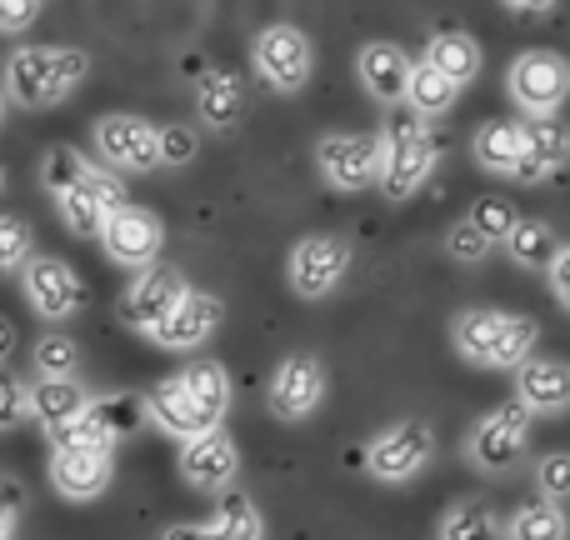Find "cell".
<instances>
[{
    "label": "cell",
    "mask_w": 570,
    "mask_h": 540,
    "mask_svg": "<svg viewBox=\"0 0 570 540\" xmlns=\"http://www.w3.org/2000/svg\"><path fill=\"white\" fill-rule=\"evenodd\" d=\"M86 70H90V56L76 46H26L6 60V90L0 96L26 110H46V106H60L86 80Z\"/></svg>",
    "instance_id": "cell-1"
},
{
    "label": "cell",
    "mask_w": 570,
    "mask_h": 540,
    "mask_svg": "<svg viewBox=\"0 0 570 540\" xmlns=\"http://www.w3.org/2000/svg\"><path fill=\"white\" fill-rule=\"evenodd\" d=\"M375 140H381V176H375L381 190L391 200H411L435 170V136L425 130L421 116H411L405 106H395L391 116H385V130Z\"/></svg>",
    "instance_id": "cell-2"
},
{
    "label": "cell",
    "mask_w": 570,
    "mask_h": 540,
    "mask_svg": "<svg viewBox=\"0 0 570 540\" xmlns=\"http://www.w3.org/2000/svg\"><path fill=\"white\" fill-rule=\"evenodd\" d=\"M535 341H541V325L531 315H505V311H485V305H471V311L455 315V345H461L465 361L475 365H521L535 355Z\"/></svg>",
    "instance_id": "cell-3"
},
{
    "label": "cell",
    "mask_w": 570,
    "mask_h": 540,
    "mask_svg": "<svg viewBox=\"0 0 570 540\" xmlns=\"http://www.w3.org/2000/svg\"><path fill=\"white\" fill-rule=\"evenodd\" d=\"M435 455V431L425 421H401L385 425L371 445H365V471L375 481H411L415 471H425Z\"/></svg>",
    "instance_id": "cell-4"
},
{
    "label": "cell",
    "mask_w": 570,
    "mask_h": 540,
    "mask_svg": "<svg viewBox=\"0 0 570 540\" xmlns=\"http://www.w3.org/2000/svg\"><path fill=\"white\" fill-rule=\"evenodd\" d=\"M56 206H60V220H66L76 236H100V226L126 206V190H120V180L110 176V170L86 166L76 186H66L56 196Z\"/></svg>",
    "instance_id": "cell-5"
},
{
    "label": "cell",
    "mask_w": 570,
    "mask_h": 540,
    "mask_svg": "<svg viewBox=\"0 0 570 540\" xmlns=\"http://www.w3.org/2000/svg\"><path fill=\"white\" fill-rule=\"evenodd\" d=\"M566 86H570V70H566V60L556 56V50H525V56H515L511 96L531 120L551 116V110L566 100Z\"/></svg>",
    "instance_id": "cell-6"
},
{
    "label": "cell",
    "mask_w": 570,
    "mask_h": 540,
    "mask_svg": "<svg viewBox=\"0 0 570 540\" xmlns=\"http://www.w3.org/2000/svg\"><path fill=\"white\" fill-rule=\"evenodd\" d=\"M525 441H531V411L505 401L471 431V461L481 471H511L525 455Z\"/></svg>",
    "instance_id": "cell-7"
},
{
    "label": "cell",
    "mask_w": 570,
    "mask_h": 540,
    "mask_svg": "<svg viewBox=\"0 0 570 540\" xmlns=\"http://www.w3.org/2000/svg\"><path fill=\"white\" fill-rule=\"evenodd\" d=\"M256 70L271 90L291 96L311 80V40L301 26H266L256 36Z\"/></svg>",
    "instance_id": "cell-8"
},
{
    "label": "cell",
    "mask_w": 570,
    "mask_h": 540,
    "mask_svg": "<svg viewBox=\"0 0 570 540\" xmlns=\"http://www.w3.org/2000/svg\"><path fill=\"white\" fill-rule=\"evenodd\" d=\"M160 240H166L160 220L150 216L146 206H130V200L100 226V246H106V256L116 261V266H130L136 275L150 271V261L160 256Z\"/></svg>",
    "instance_id": "cell-9"
},
{
    "label": "cell",
    "mask_w": 570,
    "mask_h": 540,
    "mask_svg": "<svg viewBox=\"0 0 570 540\" xmlns=\"http://www.w3.org/2000/svg\"><path fill=\"white\" fill-rule=\"evenodd\" d=\"M186 291L190 285H186V275H180L176 266H150V271H140L136 281H130L126 301H120V315H126V325L156 335L160 325H166V315L186 301Z\"/></svg>",
    "instance_id": "cell-10"
},
{
    "label": "cell",
    "mask_w": 570,
    "mask_h": 540,
    "mask_svg": "<svg viewBox=\"0 0 570 540\" xmlns=\"http://www.w3.org/2000/svg\"><path fill=\"white\" fill-rule=\"evenodd\" d=\"M351 271V246L341 236H305L301 246L291 251V285L305 301H321Z\"/></svg>",
    "instance_id": "cell-11"
},
{
    "label": "cell",
    "mask_w": 570,
    "mask_h": 540,
    "mask_svg": "<svg viewBox=\"0 0 570 540\" xmlns=\"http://www.w3.org/2000/svg\"><path fill=\"white\" fill-rule=\"evenodd\" d=\"M315 160H321V176L331 180L335 190H365L375 176H381V140L375 136H325L315 146Z\"/></svg>",
    "instance_id": "cell-12"
},
{
    "label": "cell",
    "mask_w": 570,
    "mask_h": 540,
    "mask_svg": "<svg viewBox=\"0 0 570 540\" xmlns=\"http://www.w3.org/2000/svg\"><path fill=\"white\" fill-rule=\"evenodd\" d=\"M26 301L36 305L46 321H66V315L80 311L86 301V285L70 271V261L60 256H30L26 261Z\"/></svg>",
    "instance_id": "cell-13"
},
{
    "label": "cell",
    "mask_w": 570,
    "mask_h": 540,
    "mask_svg": "<svg viewBox=\"0 0 570 540\" xmlns=\"http://www.w3.org/2000/svg\"><path fill=\"white\" fill-rule=\"evenodd\" d=\"M325 401V371L315 355H291L271 375V415L281 421H305L315 415V405Z\"/></svg>",
    "instance_id": "cell-14"
},
{
    "label": "cell",
    "mask_w": 570,
    "mask_h": 540,
    "mask_svg": "<svg viewBox=\"0 0 570 540\" xmlns=\"http://www.w3.org/2000/svg\"><path fill=\"white\" fill-rule=\"evenodd\" d=\"M96 146L116 170H156V126L140 116H100L96 120Z\"/></svg>",
    "instance_id": "cell-15"
},
{
    "label": "cell",
    "mask_w": 570,
    "mask_h": 540,
    "mask_svg": "<svg viewBox=\"0 0 570 540\" xmlns=\"http://www.w3.org/2000/svg\"><path fill=\"white\" fill-rule=\"evenodd\" d=\"M180 471H186V481L196 485V491H226L240 471V451L226 431H206V435H196V441H186Z\"/></svg>",
    "instance_id": "cell-16"
},
{
    "label": "cell",
    "mask_w": 570,
    "mask_h": 540,
    "mask_svg": "<svg viewBox=\"0 0 570 540\" xmlns=\"http://www.w3.org/2000/svg\"><path fill=\"white\" fill-rule=\"evenodd\" d=\"M475 160H481L485 170H495V176H511V180H546V170L531 160V150H525V136L515 120H491V126H481V136H475Z\"/></svg>",
    "instance_id": "cell-17"
},
{
    "label": "cell",
    "mask_w": 570,
    "mask_h": 540,
    "mask_svg": "<svg viewBox=\"0 0 570 540\" xmlns=\"http://www.w3.org/2000/svg\"><path fill=\"white\" fill-rule=\"evenodd\" d=\"M220 315H226V305L216 301V295L206 291H186V301L176 305V311L166 315V325H160L150 341L166 345V351H196V345H206L210 335H216Z\"/></svg>",
    "instance_id": "cell-18"
},
{
    "label": "cell",
    "mask_w": 570,
    "mask_h": 540,
    "mask_svg": "<svg viewBox=\"0 0 570 540\" xmlns=\"http://www.w3.org/2000/svg\"><path fill=\"white\" fill-rule=\"evenodd\" d=\"M116 475V451H56L50 455V485L66 501H90Z\"/></svg>",
    "instance_id": "cell-19"
},
{
    "label": "cell",
    "mask_w": 570,
    "mask_h": 540,
    "mask_svg": "<svg viewBox=\"0 0 570 540\" xmlns=\"http://www.w3.org/2000/svg\"><path fill=\"white\" fill-rule=\"evenodd\" d=\"M176 385H180V395H186L190 415L200 421V431H220V421H226V411H230V375H226V365L196 361V365H186V371L176 375Z\"/></svg>",
    "instance_id": "cell-20"
},
{
    "label": "cell",
    "mask_w": 570,
    "mask_h": 540,
    "mask_svg": "<svg viewBox=\"0 0 570 540\" xmlns=\"http://www.w3.org/2000/svg\"><path fill=\"white\" fill-rule=\"evenodd\" d=\"M355 66H361V86L371 90L381 106H401L405 100V80H411V56H405L401 46H391V40H371V46L355 56Z\"/></svg>",
    "instance_id": "cell-21"
},
{
    "label": "cell",
    "mask_w": 570,
    "mask_h": 540,
    "mask_svg": "<svg viewBox=\"0 0 570 540\" xmlns=\"http://www.w3.org/2000/svg\"><path fill=\"white\" fill-rule=\"evenodd\" d=\"M515 391H521L525 411H561L570 401V371L561 361H546V355H531V361L515 365Z\"/></svg>",
    "instance_id": "cell-22"
},
{
    "label": "cell",
    "mask_w": 570,
    "mask_h": 540,
    "mask_svg": "<svg viewBox=\"0 0 570 540\" xmlns=\"http://www.w3.org/2000/svg\"><path fill=\"white\" fill-rule=\"evenodd\" d=\"M421 66H431L435 76H445L461 90L465 80L481 76V46H475V36H465V30H441V36H431Z\"/></svg>",
    "instance_id": "cell-23"
},
{
    "label": "cell",
    "mask_w": 570,
    "mask_h": 540,
    "mask_svg": "<svg viewBox=\"0 0 570 540\" xmlns=\"http://www.w3.org/2000/svg\"><path fill=\"white\" fill-rule=\"evenodd\" d=\"M90 395L80 391L76 381H40V385H26V411L36 415L46 431H66L70 421H80Z\"/></svg>",
    "instance_id": "cell-24"
},
{
    "label": "cell",
    "mask_w": 570,
    "mask_h": 540,
    "mask_svg": "<svg viewBox=\"0 0 570 540\" xmlns=\"http://www.w3.org/2000/svg\"><path fill=\"white\" fill-rule=\"evenodd\" d=\"M505 251H511V261L515 266H525V271H546L556 256H561V236H556L546 220H515L511 226V236L501 240Z\"/></svg>",
    "instance_id": "cell-25"
},
{
    "label": "cell",
    "mask_w": 570,
    "mask_h": 540,
    "mask_svg": "<svg viewBox=\"0 0 570 540\" xmlns=\"http://www.w3.org/2000/svg\"><path fill=\"white\" fill-rule=\"evenodd\" d=\"M196 100H200V116H206L216 130L236 126L240 106H246V96H240V80L230 76V70H206V76H200V86H196Z\"/></svg>",
    "instance_id": "cell-26"
},
{
    "label": "cell",
    "mask_w": 570,
    "mask_h": 540,
    "mask_svg": "<svg viewBox=\"0 0 570 540\" xmlns=\"http://www.w3.org/2000/svg\"><path fill=\"white\" fill-rule=\"evenodd\" d=\"M140 405H146V415L166 435H180V441H196V435H206V431H200V421L190 415V405H186V395H180L176 381H160L150 395H140Z\"/></svg>",
    "instance_id": "cell-27"
},
{
    "label": "cell",
    "mask_w": 570,
    "mask_h": 540,
    "mask_svg": "<svg viewBox=\"0 0 570 540\" xmlns=\"http://www.w3.org/2000/svg\"><path fill=\"white\" fill-rule=\"evenodd\" d=\"M266 526H261V511L250 495H226L210 516V526H200V540H261Z\"/></svg>",
    "instance_id": "cell-28"
},
{
    "label": "cell",
    "mask_w": 570,
    "mask_h": 540,
    "mask_svg": "<svg viewBox=\"0 0 570 540\" xmlns=\"http://www.w3.org/2000/svg\"><path fill=\"white\" fill-rule=\"evenodd\" d=\"M86 415L106 431V441H126V435H136L140 425H146V405H140V395H96V401H86Z\"/></svg>",
    "instance_id": "cell-29"
},
{
    "label": "cell",
    "mask_w": 570,
    "mask_h": 540,
    "mask_svg": "<svg viewBox=\"0 0 570 540\" xmlns=\"http://www.w3.org/2000/svg\"><path fill=\"white\" fill-rule=\"evenodd\" d=\"M455 96H461V90H455L445 76H435L431 66H411V80H405V100H401V106L411 110V116L425 120V116H441V110H451Z\"/></svg>",
    "instance_id": "cell-30"
},
{
    "label": "cell",
    "mask_w": 570,
    "mask_h": 540,
    "mask_svg": "<svg viewBox=\"0 0 570 540\" xmlns=\"http://www.w3.org/2000/svg\"><path fill=\"white\" fill-rule=\"evenodd\" d=\"M441 540H501V521L485 501H461L445 511Z\"/></svg>",
    "instance_id": "cell-31"
},
{
    "label": "cell",
    "mask_w": 570,
    "mask_h": 540,
    "mask_svg": "<svg viewBox=\"0 0 570 540\" xmlns=\"http://www.w3.org/2000/svg\"><path fill=\"white\" fill-rule=\"evenodd\" d=\"M521 136H525V150H531V160L546 170V176H556V170L566 166V146H570V140H566V130L556 126L551 116H546V120H525Z\"/></svg>",
    "instance_id": "cell-32"
},
{
    "label": "cell",
    "mask_w": 570,
    "mask_h": 540,
    "mask_svg": "<svg viewBox=\"0 0 570 540\" xmlns=\"http://www.w3.org/2000/svg\"><path fill=\"white\" fill-rule=\"evenodd\" d=\"M515 220H521V216L511 210V200H505V196H481L471 206V216H465V226H471L475 236L485 240V246H501V240L511 236Z\"/></svg>",
    "instance_id": "cell-33"
},
{
    "label": "cell",
    "mask_w": 570,
    "mask_h": 540,
    "mask_svg": "<svg viewBox=\"0 0 570 540\" xmlns=\"http://www.w3.org/2000/svg\"><path fill=\"white\" fill-rule=\"evenodd\" d=\"M511 540H566L561 505H551V501L521 505V511H515V521H511Z\"/></svg>",
    "instance_id": "cell-34"
},
{
    "label": "cell",
    "mask_w": 570,
    "mask_h": 540,
    "mask_svg": "<svg viewBox=\"0 0 570 540\" xmlns=\"http://www.w3.org/2000/svg\"><path fill=\"white\" fill-rule=\"evenodd\" d=\"M76 365H80V351L70 335H46V341H36L40 381H76Z\"/></svg>",
    "instance_id": "cell-35"
},
{
    "label": "cell",
    "mask_w": 570,
    "mask_h": 540,
    "mask_svg": "<svg viewBox=\"0 0 570 540\" xmlns=\"http://www.w3.org/2000/svg\"><path fill=\"white\" fill-rule=\"evenodd\" d=\"M86 166H90V160L80 156L76 146H50V156L40 160V180H46L50 196H60L66 186H76L80 170H86Z\"/></svg>",
    "instance_id": "cell-36"
},
{
    "label": "cell",
    "mask_w": 570,
    "mask_h": 540,
    "mask_svg": "<svg viewBox=\"0 0 570 540\" xmlns=\"http://www.w3.org/2000/svg\"><path fill=\"white\" fill-rule=\"evenodd\" d=\"M196 130L190 126H156V156L160 166H190L196 160Z\"/></svg>",
    "instance_id": "cell-37"
},
{
    "label": "cell",
    "mask_w": 570,
    "mask_h": 540,
    "mask_svg": "<svg viewBox=\"0 0 570 540\" xmlns=\"http://www.w3.org/2000/svg\"><path fill=\"white\" fill-rule=\"evenodd\" d=\"M30 261V226L20 216H0V275Z\"/></svg>",
    "instance_id": "cell-38"
},
{
    "label": "cell",
    "mask_w": 570,
    "mask_h": 540,
    "mask_svg": "<svg viewBox=\"0 0 570 540\" xmlns=\"http://www.w3.org/2000/svg\"><path fill=\"white\" fill-rule=\"evenodd\" d=\"M535 481H541V491H546V501H566V491H570V455H546L541 465H535Z\"/></svg>",
    "instance_id": "cell-39"
},
{
    "label": "cell",
    "mask_w": 570,
    "mask_h": 540,
    "mask_svg": "<svg viewBox=\"0 0 570 540\" xmlns=\"http://www.w3.org/2000/svg\"><path fill=\"white\" fill-rule=\"evenodd\" d=\"M20 505H26V485L10 481V475H0V540H16Z\"/></svg>",
    "instance_id": "cell-40"
},
{
    "label": "cell",
    "mask_w": 570,
    "mask_h": 540,
    "mask_svg": "<svg viewBox=\"0 0 570 540\" xmlns=\"http://www.w3.org/2000/svg\"><path fill=\"white\" fill-rule=\"evenodd\" d=\"M26 385L16 381V375H0V431H16L20 421H26Z\"/></svg>",
    "instance_id": "cell-41"
},
{
    "label": "cell",
    "mask_w": 570,
    "mask_h": 540,
    "mask_svg": "<svg viewBox=\"0 0 570 540\" xmlns=\"http://www.w3.org/2000/svg\"><path fill=\"white\" fill-rule=\"evenodd\" d=\"M445 246H451V261H461V266H481V261L491 256V246H485V240L475 236V230L465 226V220L451 230V240H445Z\"/></svg>",
    "instance_id": "cell-42"
},
{
    "label": "cell",
    "mask_w": 570,
    "mask_h": 540,
    "mask_svg": "<svg viewBox=\"0 0 570 540\" xmlns=\"http://www.w3.org/2000/svg\"><path fill=\"white\" fill-rule=\"evenodd\" d=\"M36 16H40V6H36V0H0V30H6V36H16V30H26Z\"/></svg>",
    "instance_id": "cell-43"
},
{
    "label": "cell",
    "mask_w": 570,
    "mask_h": 540,
    "mask_svg": "<svg viewBox=\"0 0 570 540\" xmlns=\"http://www.w3.org/2000/svg\"><path fill=\"white\" fill-rule=\"evenodd\" d=\"M551 285H556V301H570V251H561V256L551 261Z\"/></svg>",
    "instance_id": "cell-44"
},
{
    "label": "cell",
    "mask_w": 570,
    "mask_h": 540,
    "mask_svg": "<svg viewBox=\"0 0 570 540\" xmlns=\"http://www.w3.org/2000/svg\"><path fill=\"white\" fill-rule=\"evenodd\" d=\"M511 16H521V20H535V16H551V6H541V0H535V6H525V0H511Z\"/></svg>",
    "instance_id": "cell-45"
},
{
    "label": "cell",
    "mask_w": 570,
    "mask_h": 540,
    "mask_svg": "<svg viewBox=\"0 0 570 540\" xmlns=\"http://www.w3.org/2000/svg\"><path fill=\"white\" fill-rule=\"evenodd\" d=\"M10 351H16V325H10L6 315H0V361H6Z\"/></svg>",
    "instance_id": "cell-46"
},
{
    "label": "cell",
    "mask_w": 570,
    "mask_h": 540,
    "mask_svg": "<svg viewBox=\"0 0 570 540\" xmlns=\"http://www.w3.org/2000/svg\"><path fill=\"white\" fill-rule=\"evenodd\" d=\"M160 540H200V526H170Z\"/></svg>",
    "instance_id": "cell-47"
},
{
    "label": "cell",
    "mask_w": 570,
    "mask_h": 540,
    "mask_svg": "<svg viewBox=\"0 0 570 540\" xmlns=\"http://www.w3.org/2000/svg\"><path fill=\"white\" fill-rule=\"evenodd\" d=\"M6 106H10V100H6V96H0V120H6Z\"/></svg>",
    "instance_id": "cell-48"
},
{
    "label": "cell",
    "mask_w": 570,
    "mask_h": 540,
    "mask_svg": "<svg viewBox=\"0 0 570 540\" xmlns=\"http://www.w3.org/2000/svg\"><path fill=\"white\" fill-rule=\"evenodd\" d=\"M0 190H6V170H0Z\"/></svg>",
    "instance_id": "cell-49"
}]
</instances>
